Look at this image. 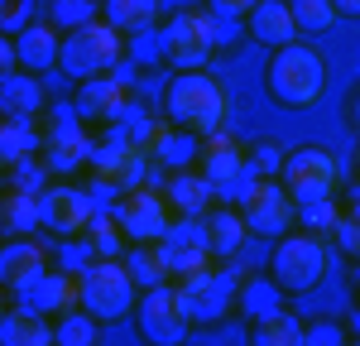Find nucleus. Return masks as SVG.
Instances as JSON below:
<instances>
[{
  "mask_svg": "<svg viewBox=\"0 0 360 346\" xmlns=\"http://www.w3.org/2000/svg\"><path fill=\"white\" fill-rule=\"evenodd\" d=\"M96 0H53V25H86V20H96Z\"/></svg>",
  "mask_w": 360,
  "mask_h": 346,
  "instance_id": "nucleus-36",
  "label": "nucleus"
},
{
  "mask_svg": "<svg viewBox=\"0 0 360 346\" xmlns=\"http://www.w3.org/2000/svg\"><path fill=\"white\" fill-rule=\"evenodd\" d=\"M351 120L360 125V91H356V101H351Z\"/></svg>",
  "mask_w": 360,
  "mask_h": 346,
  "instance_id": "nucleus-46",
  "label": "nucleus"
},
{
  "mask_svg": "<svg viewBox=\"0 0 360 346\" xmlns=\"http://www.w3.org/2000/svg\"><path fill=\"white\" fill-rule=\"evenodd\" d=\"M264 86H269V96H274L283 111H307V106H317V96H322V86H327L322 53L307 49V44H298V39L283 44V49H274L269 68H264Z\"/></svg>",
  "mask_w": 360,
  "mask_h": 346,
  "instance_id": "nucleus-1",
  "label": "nucleus"
},
{
  "mask_svg": "<svg viewBox=\"0 0 360 346\" xmlns=\"http://www.w3.org/2000/svg\"><path fill=\"white\" fill-rule=\"evenodd\" d=\"M135 317H139L144 342H154V346H178L188 337V313H183V303H178V288H168V284L144 288Z\"/></svg>",
  "mask_w": 360,
  "mask_h": 346,
  "instance_id": "nucleus-10",
  "label": "nucleus"
},
{
  "mask_svg": "<svg viewBox=\"0 0 360 346\" xmlns=\"http://www.w3.org/2000/svg\"><path fill=\"white\" fill-rule=\"evenodd\" d=\"M346 327H351V332H356V337H360V308H356V313H351V322H346Z\"/></svg>",
  "mask_w": 360,
  "mask_h": 346,
  "instance_id": "nucleus-45",
  "label": "nucleus"
},
{
  "mask_svg": "<svg viewBox=\"0 0 360 346\" xmlns=\"http://www.w3.org/2000/svg\"><path fill=\"white\" fill-rule=\"evenodd\" d=\"M154 250L164 260L168 274H193L202 264H212V236H207V217H183L154 241Z\"/></svg>",
  "mask_w": 360,
  "mask_h": 346,
  "instance_id": "nucleus-9",
  "label": "nucleus"
},
{
  "mask_svg": "<svg viewBox=\"0 0 360 346\" xmlns=\"http://www.w3.org/2000/svg\"><path fill=\"white\" fill-rule=\"evenodd\" d=\"M91 159V140L82 135V125L72 115H58L53 135H44V169L49 173H72Z\"/></svg>",
  "mask_w": 360,
  "mask_h": 346,
  "instance_id": "nucleus-15",
  "label": "nucleus"
},
{
  "mask_svg": "<svg viewBox=\"0 0 360 346\" xmlns=\"http://www.w3.org/2000/svg\"><path fill=\"white\" fill-rule=\"evenodd\" d=\"M135 298H139V284L130 279L125 260H115V255L91 260L82 274H77V303H82L96 322L125 317L130 308H135Z\"/></svg>",
  "mask_w": 360,
  "mask_h": 346,
  "instance_id": "nucleus-4",
  "label": "nucleus"
},
{
  "mask_svg": "<svg viewBox=\"0 0 360 346\" xmlns=\"http://www.w3.org/2000/svg\"><path fill=\"white\" fill-rule=\"evenodd\" d=\"M207 5H212L217 15H250L259 0H207Z\"/></svg>",
  "mask_w": 360,
  "mask_h": 346,
  "instance_id": "nucleus-43",
  "label": "nucleus"
},
{
  "mask_svg": "<svg viewBox=\"0 0 360 346\" xmlns=\"http://www.w3.org/2000/svg\"><path fill=\"white\" fill-rule=\"evenodd\" d=\"M278 169H283V149H274V144H259V149L250 154V173H259V178H278Z\"/></svg>",
  "mask_w": 360,
  "mask_h": 346,
  "instance_id": "nucleus-39",
  "label": "nucleus"
},
{
  "mask_svg": "<svg viewBox=\"0 0 360 346\" xmlns=\"http://www.w3.org/2000/svg\"><path fill=\"white\" fill-rule=\"evenodd\" d=\"M197 140H202V135L173 125V130H159V135L149 140V154H154L168 173H173V169H193L197 159H202V144H197Z\"/></svg>",
  "mask_w": 360,
  "mask_h": 346,
  "instance_id": "nucleus-25",
  "label": "nucleus"
},
{
  "mask_svg": "<svg viewBox=\"0 0 360 346\" xmlns=\"http://www.w3.org/2000/svg\"><path fill=\"white\" fill-rule=\"evenodd\" d=\"M96 159V169H101V178L111 183V188H139V173H144V144L135 140H111L106 149H96L91 154Z\"/></svg>",
  "mask_w": 360,
  "mask_h": 346,
  "instance_id": "nucleus-20",
  "label": "nucleus"
},
{
  "mask_svg": "<svg viewBox=\"0 0 360 346\" xmlns=\"http://www.w3.org/2000/svg\"><path fill=\"white\" fill-rule=\"evenodd\" d=\"M336 245H341L346 255L360 260V202L346 212V217H336Z\"/></svg>",
  "mask_w": 360,
  "mask_h": 346,
  "instance_id": "nucleus-37",
  "label": "nucleus"
},
{
  "mask_svg": "<svg viewBox=\"0 0 360 346\" xmlns=\"http://www.w3.org/2000/svg\"><path fill=\"white\" fill-rule=\"evenodd\" d=\"M278 183L288 188V198L298 202H322V198H336V188H341V169H336V159L327 149H293V154H283V169H278Z\"/></svg>",
  "mask_w": 360,
  "mask_h": 346,
  "instance_id": "nucleus-8",
  "label": "nucleus"
},
{
  "mask_svg": "<svg viewBox=\"0 0 360 346\" xmlns=\"http://www.w3.org/2000/svg\"><path fill=\"white\" fill-rule=\"evenodd\" d=\"M77 111H82L86 120H120V115L130 111V91H125V82H120L115 72H101V77L82 82Z\"/></svg>",
  "mask_w": 360,
  "mask_h": 346,
  "instance_id": "nucleus-18",
  "label": "nucleus"
},
{
  "mask_svg": "<svg viewBox=\"0 0 360 346\" xmlns=\"http://www.w3.org/2000/svg\"><path fill=\"white\" fill-rule=\"evenodd\" d=\"M125 269H130V279H135L139 288L164 284V279H168V269H164V260H159V250H154V245H139V241H135V250L125 255Z\"/></svg>",
  "mask_w": 360,
  "mask_h": 346,
  "instance_id": "nucleus-33",
  "label": "nucleus"
},
{
  "mask_svg": "<svg viewBox=\"0 0 360 346\" xmlns=\"http://www.w3.org/2000/svg\"><path fill=\"white\" fill-rule=\"evenodd\" d=\"M115 222L125 231V241H139V245H154L168 226H173V207H168L164 193L154 188H130L120 207H115Z\"/></svg>",
  "mask_w": 360,
  "mask_h": 346,
  "instance_id": "nucleus-11",
  "label": "nucleus"
},
{
  "mask_svg": "<svg viewBox=\"0 0 360 346\" xmlns=\"http://www.w3.org/2000/svg\"><path fill=\"white\" fill-rule=\"evenodd\" d=\"M20 68V53H15V39L10 34H0V77H10Z\"/></svg>",
  "mask_w": 360,
  "mask_h": 346,
  "instance_id": "nucleus-42",
  "label": "nucleus"
},
{
  "mask_svg": "<svg viewBox=\"0 0 360 346\" xmlns=\"http://www.w3.org/2000/svg\"><path fill=\"white\" fill-rule=\"evenodd\" d=\"M288 10H293L298 29H307V34H322V29L336 25V5L332 0H288Z\"/></svg>",
  "mask_w": 360,
  "mask_h": 346,
  "instance_id": "nucleus-34",
  "label": "nucleus"
},
{
  "mask_svg": "<svg viewBox=\"0 0 360 346\" xmlns=\"http://www.w3.org/2000/svg\"><path fill=\"white\" fill-rule=\"evenodd\" d=\"M207 236H212V255H236L240 245H245V217L240 212H231V207H221V212H212L207 217Z\"/></svg>",
  "mask_w": 360,
  "mask_h": 346,
  "instance_id": "nucleus-27",
  "label": "nucleus"
},
{
  "mask_svg": "<svg viewBox=\"0 0 360 346\" xmlns=\"http://www.w3.org/2000/svg\"><path fill=\"white\" fill-rule=\"evenodd\" d=\"M53 342H58V346H91V342H96V317L86 313V308H82V313H77V308L58 313Z\"/></svg>",
  "mask_w": 360,
  "mask_h": 346,
  "instance_id": "nucleus-31",
  "label": "nucleus"
},
{
  "mask_svg": "<svg viewBox=\"0 0 360 346\" xmlns=\"http://www.w3.org/2000/svg\"><path fill=\"white\" fill-rule=\"evenodd\" d=\"M240 217H245L250 236H283V231L298 222V202L288 198V188L278 178H259V173H245L240 183Z\"/></svg>",
  "mask_w": 360,
  "mask_h": 346,
  "instance_id": "nucleus-6",
  "label": "nucleus"
},
{
  "mask_svg": "<svg viewBox=\"0 0 360 346\" xmlns=\"http://www.w3.org/2000/svg\"><path fill=\"white\" fill-rule=\"evenodd\" d=\"M221 39V29L212 15H202V10H178L164 29H159V53L178 68V72H188V68H202L207 58H212V44Z\"/></svg>",
  "mask_w": 360,
  "mask_h": 346,
  "instance_id": "nucleus-7",
  "label": "nucleus"
},
{
  "mask_svg": "<svg viewBox=\"0 0 360 346\" xmlns=\"http://www.w3.org/2000/svg\"><path fill=\"white\" fill-rule=\"evenodd\" d=\"M125 58V34L115 25H106L101 15L86 20V25H72L58 44V68L72 77V82H91L101 72H115V63Z\"/></svg>",
  "mask_w": 360,
  "mask_h": 346,
  "instance_id": "nucleus-3",
  "label": "nucleus"
},
{
  "mask_svg": "<svg viewBox=\"0 0 360 346\" xmlns=\"http://www.w3.org/2000/svg\"><path fill=\"white\" fill-rule=\"evenodd\" d=\"M336 15H360V0H332Z\"/></svg>",
  "mask_w": 360,
  "mask_h": 346,
  "instance_id": "nucleus-44",
  "label": "nucleus"
},
{
  "mask_svg": "<svg viewBox=\"0 0 360 346\" xmlns=\"http://www.w3.org/2000/svg\"><path fill=\"white\" fill-rule=\"evenodd\" d=\"M49 342H53V322L44 313H29L25 303L0 313V346H49Z\"/></svg>",
  "mask_w": 360,
  "mask_h": 346,
  "instance_id": "nucleus-23",
  "label": "nucleus"
},
{
  "mask_svg": "<svg viewBox=\"0 0 360 346\" xmlns=\"http://www.w3.org/2000/svg\"><path fill=\"white\" fill-rule=\"evenodd\" d=\"M303 342L307 346H341L346 342V327H336V322H312V327H303Z\"/></svg>",
  "mask_w": 360,
  "mask_h": 346,
  "instance_id": "nucleus-41",
  "label": "nucleus"
},
{
  "mask_svg": "<svg viewBox=\"0 0 360 346\" xmlns=\"http://www.w3.org/2000/svg\"><path fill=\"white\" fill-rule=\"evenodd\" d=\"M278 308H283V288H278L274 279H245V284H240V313H245L250 322L278 313Z\"/></svg>",
  "mask_w": 360,
  "mask_h": 346,
  "instance_id": "nucleus-29",
  "label": "nucleus"
},
{
  "mask_svg": "<svg viewBox=\"0 0 360 346\" xmlns=\"http://www.w3.org/2000/svg\"><path fill=\"white\" fill-rule=\"evenodd\" d=\"M49 269V250L44 245H34V241H10V245H0V288L5 293H25L39 274Z\"/></svg>",
  "mask_w": 360,
  "mask_h": 346,
  "instance_id": "nucleus-16",
  "label": "nucleus"
},
{
  "mask_svg": "<svg viewBox=\"0 0 360 346\" xmlns=\"http://www.w3.org/2000/svg\"><path fill=\"white\" fill-rule=\"evenodd\" d=\"M0 217H5V226H10V231L29 236V231L39 226V193H25V188H15V193H10V202L0 207Z\"/></svg>",
  "mask_w": 360,
  "mask_h": 346,
  "instance_id": "nucleus-32",
  "label": "nucleus"
},
{
  "mask_svg": "<svg viewBox=\"0 0 360 346\" xmlns=\"http://www.w3.org/2000/svg\"><path fill=\"white\" fill-rule=\"evenodd\" d=\"M86 241H91V250L96 255H120V222H106L101 212H91V222H86V231H82Z\"/></svg>",
  "mask_w": 360,
  "mask_h": 346,
  "instance_id": "nucleus-35",
  "label": "nucleus"
},
{
  "mask_svg": "<svg viewBox=\"0 0 360 346\" xmlns=\"http://www.w3.org/2000/svg\"><path fill=\"white\" fill-rule=\"evenodd\" d=\"M0 313H5V288H0Z\"/></svg>",
  "mask_w": 360,
  "mask_h": 346,
  "instance_id": "nucleus-47",
  "label": "nucleus"
},
{
  "mask_svg": "<svg viewBox=\"0 0 360 346\" xmlns=\"http://www.w3.org/2000/svg\"><path fill=\"white\" fill-rule=\"evenodd\" d=\"M298 212H303V222H307L312 231H336V207H332V198H322V202H303Z\"/></svg>",
  "mask_w": 360,
  "mask_h": 346,
  "instance_id": "nucleus-38",
  "label": "nucleus"
},
{
  "mask_svg": "<svg viewBox=\"0 0 360 346\" xmlns=\"http://www.w3.org/2000/svg\"><path fill=\"white\" fill-rule=\"evenodd\" d=\"M29 25V0H0V34H20Z\"/></svg>",
  "mask_w": 360,
  "mask_h": 346,
  "instance_id": "nucleus-40",
  "label": "nucleus"
},
{
  "mask_svg": "<svg viewBox=\"0 0 360 346\" xmlns=\"http://www.w3.org/2000/svg\"><path fill=\"white\" fill-rule=\"evenodd\" d=\"M255 342L259 346H303V327H298V317H288L278 308V313L255 322Z\"/></svg>",
  "mask_w": 360,
  "mask_h": 346,
  "instance_id": "nucleus-30",
  "label": "nucleus"
},
{
  "mask_svg": "<svg viewBox=\"0 0 360 346\" xmlns=\"http://www.w3.org/2000/svg\"><path fill=\"white\" fill-rule=\"evenodd\" d=\"M164 198H168L173 212H183V217H202V212H207V202H212V183H207L202 173L173 169V178L164 183Z\"/></svg>",
  "mask_w": 360,
  "mask_h": 346,
  "instance_id": "nucleus-24",
  "label": "nucleus"
},
{
  "mask_svg": "<svg viewBox=\"0 0 360 346\" xmlns=\"http://www.w3.org/2000/svg\"><path fill=\"white\" fill-rule=\"evenodd\" d=\"M91 212H96V198L77 183H49L39 193V222L58 236H82Z\"/></svg>",
  "mask_w": 360,
  "mask_h": 346,
  "instance_id": "nucleus-12",
  "label": "nucleus"
},
{
  "mask_svg": "<svg viewBox=\"0 0 360 346\" xmlns=\"http://www.w3.org/2000/svg\"><path fill=\"white\" fill-rule=\"evenodd\" d=\"M159 20V0H106V25L120 34H144Z\"/></svg>",
  "mask_w": 360,
  "mask_h": 346,
  "instance_id": "nucleus-26",
  "label": "nucleus"
},
{
  "mask_svg": "<svg viewBox=\"0 0 360 346\" xmlns=\"http://www.w3.org/2000/svg\"><path fill=\"white\" fill-rule=\"evenodd\" d=\"M164 115L178 130H193V135H217L226 120V86L217 77H207L202 68L178 72L164 86Z\"/></svg>",
  "mask_w": 360,
  "mask_h": 346,
  "instance_id": "nucleus-2",
  "label": "nucleus"
},
{
  "mask_svg": "<svg viewBox=\"0 0 360 346\" xmlns=\"http://www.w3.org/2000/svg\"><path fill=\"white\" fill-rule=\"evenodd\" d=\"M20 303H25L29 313H44V317H58L68 313L72 303H77V279L68 274V269H44L25 293H15Z\"/></svg>",
  "mask_w": 360,
  "mask_h": 346,
  "instance_id": "nucleus-17",
  "label": "nucleus"
},
{
  "mask_svg": "<svg viewBox=\"0 0 360 346\" xmlns=\"http://www.w3.org/2000/svg\"><path fill=\"white\" fill-rule=\"evenodd\" d=\"M58 44H63V34H58L53 25H34V20H29V25L15 34V53H20V68H29V72L58 68Z\"/></svg>",
  "mask_w": 360,
  "mask_h": 346,
  "instance_id": "nucleus-22",
  "label": "nucleus"
},
{
  "mask_svg": "<svg viewBox=\"0 0 360 346\" xmlns=\"http://www.w3.org/2000/svg\"><path fill=\"white\" fill-rule=\"evenodd\" d=\"M231 293H236V279L231 274H217L212 264H202L193 274H183V288H178V303L188 322H217L231 308Z\"/></svg>",
  "mask_w": 360,
  "mask_h": 346,
  "instance_id": "nucleus-13",
  "label": "nucleus"
},
{
  "mask_svg": "<svg viewBox=\"0 0 360 346\" xmlns=\"http://www.w3.org/2000/svg\"><path fill=\"white\" fill-rule=\"evenodd\" d=\"M250 39L264 44V49H283L298 39V20L288 10V0H259L250 10Z\"/></svg>",
  "mask_w": 360,
  "mask_h": 346,
  "instance_id": "nucleus-21",
  "label": "nucleus"
},
{
  "mask_svg": "<svg viewBox=\"0 0 360 346\" xmlns=\"http://www.w3.org/2000/svg\"><path fill=\"white\" fill-rule=\"evenodd\" d=\"M39 144L44 140L34 135L29 120H5V115H0V164H5V169H15L20 159H29Z\"/></svg>",
  "mask_w": 360,
  "mask_h": 346,
  "instance_id": "nucleus-28",
  "label": "nucleus"
},
{
  "mask_svg": "<svg viewBox=\"0 0 360 346\" xmlns=\"http://www.w3.org/2000/svg\"><path fill=\"white\" fill-rule=\"evenodd\" d=\"M327 274V250L312 231H298V236H278L274 255H269V279H274L283 293H312Z\"/></svg>",
  "mask_w": 360,
  "mask_h": 346,
  "instance_id": "nucleus-5",
  "label": "nucleus"
},
{
  "mask_svg": "<svg viewBox=\"0 0 360 346\" xmlns=\"http://www.w3.org/2000/svg\"><path fill=\"white\" fill-rule=\"evenodd\" d=\"M44 82H39V72H29V68H15L10 77H0V115L5 120H34V115L44 111Z\"/></svg>",
  "mask_w": 360,
  "mask_h": 346,
  "instance_id": "nucleus-19",
  "label": "nucleus"
},
{
  "mask_svg": "<svg viewBox=\"0 0 360 346\" xmlns=\"http://www.w3.org/2000/svg\"><path fill=\"white\" fill-rule=\"evenodd\" d=\"M212 144H202V178L212 183V198H221V202H236L240 198V183H245V173H250V159H245V149L236 140H226V135H207Z\"/></svg>",
  "mask_w": 360,
  "mask_h": 346,
  "instance_id": "nucleus-14",
  "label": "nucleus"
}]
</instances>
